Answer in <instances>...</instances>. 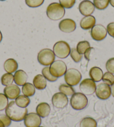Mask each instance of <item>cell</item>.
<instances>
[{
	"mask_svg": "<svg viewBox=\"0 0 114 127\" xmlns=\"http://www.w3.org/2000/svg\"><path fill=\"white\" fill-rule=\"evenodd\" d=\"M28 109L23 108L18 106L15 101L9 103L5 109L6 115L14 122H21L23 121L28 114Z\"/></svg>",
	"mask_w": 114,
	"mask_h": 127,
	"instance_id": "cell-1",
	"label": "cell"
},
{
	"mask_svg": "<svg viewBox=\"0 0 114 127\" xmlns=\"http://www.w3.org/2000/svg\"><path fill=\"white\" fill-rule=\"evenodd\" d=\"M65 8L59 3L53 2L47 7L46 13L48 17L53 21H58L64 16Z\"/></svg>",
	"mask_w": 114,
	"mask_h": 127,
	"instance_id": "cell-2",
	"label": "cell"
},
{
	"mask_svg": "<svg viewBox=\"0 0 114 127\" xmlns=\"http://www.w3.org/2000/svg\"><path fill=\"white\" fill-rule=\"evenodd\" d=\"M70 104L73 109L77 110H83L88 105V99L82 93H75L72 95Z\"/></svg>",
	"mask_w": 114,
	"mask_h": 127,
	"instance_id": "cell-3",
	"label": "cell"
},
{
	"mask_svg": "<svg viewBox=\"0 0 114 127\" xmlns=\"http://www.w3.org/2000/svg\"><path fill=\"white\" fill-rule=\"evenodd\" d=\"M37 58L40 65L48 66L55 61L56 55L51 49H44L39 52Z\"/></svg>",
	"mask_w": 114,
	"mask_h": 127,
	"instance_id": "cell-4",
	"label": "cell"
},
{
	"mask_svg": "<svg viewBox=\"0 0 114 127\" xmlns=\"http://www.w3.org/2000/svg\"><path fill=\"white\" fill-rule=\"evenodd\" d=\"M70 47L69 45L64 41L57 42L53 46V51L56 56L60 59H65L70 55Z\"/></svg>",
	"mask_w": 114,
	"mask_h": 127,
	"instance_id": "cell-5",
	"label": "cell"
},
{
	"mask_svg": "<svg viewBox=\"0 0 114 127\" xmlns=\"http://www.w3.org/2000/svg\"><path fill=\"white\" fill-rule=\"evenodd\" d=\"M82 79V75L77 69L71 68L67 70L64 74V80L67 84L71 87L78 84Z\"/></svg>",
	"mask_w": 114,
	"mask_h": 127,
	"instance_id": "cell-6",
	"label": "cell"
},
{
	"mask_svg": "<svg viewBox=\"0 0 114 127\" xmlns=\"http://www.w3.org/2000/svg\"><path fill=\"white\" fill-rule=\"evenodd\" d=\"M67 70V65L64 62L61 60L54 61L49 67V71L51 74L57 78L64 75Z\"/></svg>",
	"mask_w": 114,
	"mask_h": 127,
	"instance_id": "cell-7",
	"label": "cell"
},
{
	"mask_svg": "<svg viewBox=\"0 0 114 127\" xmlns=\"http://www.w3.org/2000/svg\"><path fill=\"white\" fill-rule=\"evenodd\" d=\"M108 32L107 29L104 26L101 24H97L91 29V36L93 40L97 41H100L106 37Z\"/></svg>",
	"mask_w": 114,
	"mask_h": 127,
	"instance_id": "cell-8",
	"label": "cell"
},
{
	"mask_svg": "<svg viewBox=\"0 0 114 127\" xmlns=\"http://www.w3.org/2000/svg\"><path fill=\"white\" fill-rule=\"evenodd\" d=\"M96 84L91 79L87 78L81 81L79 84V90L85 95H91L95 93Z\"/></svg>",
	"mask_w": 114,
	"mask_h": 127,
	"instance_id": "cell-9",
	"label": "cell"
},
{
	"mask_svg": "<svg viewBox=\"0 0 114 127\" xmlns=\"http://www.w3.org/2000/svg\"><path fill=\"white\" fill-rule=\"evenodd\" d=\"M95 93L97 97L102 100L108 99L111 95V88L109 85L104 83H100L96 86Z\"/></svg>",
	"mask_w": 114,
	"mask_h": 127,
	"instance_id": "cell-10",
	"label": "cell"
},
{
	"mask_svg": "<svg viewBox=\"0 0 114 127\" xmlns=\"http://www.w3.org/2000/svg\"><path fill=\"white\" fill-rule=\"evenodd\" d=\"M26 127H39L42 123L41 117L37 113H30L28 114L24 119Z\"/></svg>",
	"mask_w": 114,
	"mask_h": 127,
	"instance_id": "cell-11",
	"label": "cell"
},
{
	"mask_svg": "<svg viewBox=\"0 0 114 127\" xmlns=\"http://www.w3.org/2000/svg\"><path fill=\"white\" fill-rule=\"evenodd\" d=\"M52 102L55 108L62 109L67 105L68 99L67 96L59 92L53 95L52 99Z\"/></svg>",
	"mask_w": 114,
	"mask_h": 127,
	"instance_id": "cell-12",
	"label": "cell"
},
{
	"mask_svg": "<svg viewBox=\"0 0 114 127\" xmlns=\"http://www.w3.org/2000/svg\"><path fill=\"white\" fill-rule=\"evenodd\" d=\"M78 9L82 15L84 16H87L94 12L95 7L93 2L90 0H83L79 3Z\"/></svg>",
	"mask_w": 114,
	"mask_h": 127,
	"instance_id": "cell-13",
	"label": "cell"
},
{
	"mask_svg": "<svg viewBox=\"0 0 114 127\" xmlns=\"http://www.w3.org/2000/svg\"><path fill=\"white\" fill-rule=\"evenodd\" d=\"M59 29L64 33H71L76 29V23L74 20L70 19L62 20L59 24Z\"/></svg>",
	"mask_w": 114,
	"mask_h": 127,
	"instance_id": "cell-14",
	"label": "cell"
},
{
	"mask_svg": "<svg viewBox=\"0 0 114 127\" xmlns=\"http://www.w3.org/2000/svg\"><path fill=\"white\" fill-rule=\"evenodd\" d=\"M20 89L18 85L11 84L7 86L3 90L4 94L6 95L8 99L11 100L16 99V97L20 95Z\"/></svg>",
	"mask_w": 114,
	"mask_h": 127,
	"instance_id": "cell-15",
	"label": "cell"
},
{
	"mask_svg": "<svg viewBox=\"0 0 114 127\" xmlns=\"http://www.w3.org/2000/svg\"><path fill=\"white\" fill-rule=\"evenodd\" d=\"M96 22V20L93 16H87L82 19L80 21V26L83 30H88L92 29L95 25Z\"/></svg>",
	"mask_w": 114,
	"mask_h": 127,
	"instance_id": "cell-16",
	"label": "cell"
},
{
	"mask_svg": "<svg viewBox=\"0 0 114 127\" xmlns=\"http://www.w3.org/2000/svg\"><path fill=\"white\" fill-rule=\"evenodd\" d=\"M13 78L16 84L18 86H23L26 83L28 79V76L24 70H19L15 72Z\"/></svg>",
	"mask_w": 114,
	"mask_h": 127,
	"instance_id": "cell-17",
	"label": "cell"
},
{
	"mask_svg": "<svg viewBox=\"0 0 114 127\" xmlns=\"http://www.w3.org/2000/svg\"><path fill=\"white\" fill-rule=\"evenodd\" d=\"M3 68L6 72L12 74L17 70L18 63L13 59H8L4 62Z\"/></svg>",
	"mask_w": 114,
	"mask_h": 127,
	"instance_id": "cell-18",
	"label": "cell"
},
{
	"mask_svg": "<svg viewBox=\"0 0 114 127\" xmlns=\"http://www.w3.org/2000/svg\"><path fill=\"white\" fill-rule=\"evenodd\" d=\"M36 112L41 118H45L50 114L51 106L47 103H41L36 107Z\"/></svg>",
	"mask_w": 114,
	"mask_h": 127,
	"instance_id": "cell-19",
	"label": "cell"
},
{
	"mask_svg": "<svg viewBox=\"0 0 114 127\" xmlns=\"http://www.w3.org/2000/svg\"><path fill=\"white\" fill-rule=\"evenodd\" d=\"M89 75L90 78L95 82H99L102 80L104 73L101 69L99 67L95 66L90 70Z\"/></svg>",
	"mask_w": 114,
	"mask_h": 127,
	"instance_id": "cell-20",
	"label": "cell"
},
{
	"mask_svg": "<svg viewBox=\"0 0 114 127\" xmlns=\"http://www.w3.org/2000/svg\"><path fill=\"white\" fill-rule=\"evenodd\" d=\"M33 85L36 89L38 90H44L47 87V79L43 75H36L33 79Z\"/></svg>",
	"mask_w": 114,
	"mask_h": 127,
	"instance_id": "cell-21",
	"label": "cell"
},
{
	"mask_svg": "<svg viewBox=\"0 0 114 127\" xmlns=\"http://www.w3.org/2000/svg\"><path fill=\"white\" fill-rule=\"evenodd\" d=\"M22 93L26 96H33L35 93V88L32 84L26 83L22 86Z\"/></svg>",
	"mask_w": 114,
	"mask_h": 127,
	"instance_id": "cell-22",
	"label": "cell"
},
{
	"mask_svg": "<svg viewBox=\"0 0 114 127\" xmlns=\"http://www.w3.org/2000/svg\"><path fill=\"white\" fill-rule=\"evenodd\" d=\"M15 103L20 107L25 108L30 103V100L28 96H26L24 95H19L15 99Z\"/></svg>",
	"mask_w": 114,
	"mask_h": 127,
	"instance_id": "cell-23",
	"label": "cell"
},
{
	"mask_svg": "<svg viewBox=\"0 0 114 127\" xmlns=\"http://www.w3.org/2000/svg\"><path fill=\"white\" fill-rule=\"evenodd\" d=\"M59 90L66 96H72L75 93L74 90L72 87L68 84H63L59 86Z\"/></svg>",
	"mask_w": 114,
	"mask_h": 127,
	"instance_id": "cell-24",
	"label": "cell"
},
{
	"mask_svg": "<svg viewBox=\"0 0 114 127\" xmlns=\"http://www.w3.org/2000/svg\"><path fill=\"white\" fill-rule=\"evenodd\" d=\"M80 127H97V124L95 120L91 117H86L80 122Z\"/></svg>",
	"mask_w": 114,
	"mask_h": 127,
	"instance_id": "cell-25",
	"label": "cell"
},
{
	"mask_svg": "<svg viewBox=\"0 0 114 127\" xmlns=\"http://www.w3.org/2000/svg\"><path fill=\"white\" fill-rule=\"evenodd\" d=\"M13 81H14V78L12 74L7 72L1 76V83L2 85L5 86V87L12 84Z\"/></svg>",
	"mask_w": 114,
	"mask_h": 127,
	"instance_id": "cell-26",
	"label": "cell"
},
{
	"mask_svg": "<svg viewBox=\"0 0 114 127\" xmlns=\"http://www.w3.org/2000/svg\"><path fill=\"white\" fill-rule=\"evenodd\" d=\"M90 42L87 41H80L78 43L76 49L79 54L83 55L87 50L90 48Z\"/></svg>",
	"mask_w": 114,
	"mask_h": 127,
	"instance_id": "cell-27",
	"label": "cell"
},
{
	"mask_svg": "<svg viewBox=\"0 0 114 127\" xmlns=\"http://www.w3.org/2000/svg\"><path fill=\"white\" fill-rule=\"evenodd\" d=\"M110 0H93L95 8L99 10H104L109 6Z\"/></svg>",
	"mask_w": 114,
	"mask_h": 127,
	"instance_id": "cell-28",
	"label": "cell"
},
{
	"mask_svg": "<svg viewBox=\"0 0 114 127\" xmlns=\"http://www.w3.org/2000/svg\"><path fill=\"white\" fill-rule=\"evenodd\" d=\"M42 75L44 76V78L47 79V80L50 81V82H54L57 80L58 78L53 76L51 74L49 71V67L46 66L42 69Z\"/></svg>",
	"mask_w": 114,
	"mask_h": 127,
	"instance_id": "cell-29",
	"label": "cell"
},
{
	"mask_svg": "<svg viewBox=\"0 0 114 127\" xmlns=\"http://www.w3.org/2000/svg\"><path fill=\"white\" fill-rule=\"evenodd\" d=\"M102 81L104 83L106 84L109 85H112L114 84V74L109 72H106L104 74L102 79Z\"/></svg>",
	"mask_w": 114,
	"mask_h": 127,
	"instance_id": "cell-30",
	"label": "cell"
},
{
	"mask_svg": "<svg viewBox=\"0 0 114 127\" xmlns=\"http://www.w3.org/2000/svg\"><path fill=\"white\" fill-rule=\"evenodd\" d=\"M70 57L72 58L73 60L75 63L80 62L83 57L82 55L79 54L78 52L77 51L76 48H72L71 49L70 53Z\"/></svg>",
	"mask_w": 114,
	"mask_h": 127,
	"instance_id": "cell-31",
	"label": "cell"
},
{
	"mask_svg": "<svg viewBox=\"0 0 114 127\" xmlns=\"http://www.w3.org/2000/svg\"><path fill=\"white\" fill-rule=\"evenodd\" d=\"M44 0H25L26 4L29 7L36 8L42 6Z\"/></svg>",
	"mask_w": 114,
	"mask_h": 127,
	"instance_id": "cell-32",
	"label": "cell"
},
{
	"mask_svg": "<svg viewBox=\"0 0 114 127\" xmlns=\"http://www.w3.org/2000/svg\"><path fill=\"white\" fill-rule=\"evenodd\" d=\"M8 104V100L5 95L0 93V111L6 109Z\"/></svg>",
	"mask_w": 114,
	"mask_h": 127,
	"instance_id": "cell-33",
	"label": "cell"
},
{
	"mask_svg": "<svg viewBox=\"0 0 114 127\" xmlns=\"http://www.w3.org/2000/svg\"><path fill=\"white\" fill-rule=\"evenodd\" d=\"M59 3L64 8H72L76 3V0H59Z\"/></svg>",
	"mask_w": 114,
	"mask_h": 127,
	"instance_id": "cell-34",
	"label": "cell"
},
{
	"mask_svg": "<svg viewBox=\"0 0 114 127\" xmlns=\"http://www.w3.org/2000/svg\"><path fill=\"white\" fill-rule=\"evenodd\" d=\"M107 71L114 74V58L109 59L106 63Z\"/></svg>",
	"mask_w": 114,
	"mask_h": 127,
	"instance_id": "cell-35",
	"label": "cell"
},
{
	"mask_svg": "<svg viewBox=\"0 0 114 127\" xmlns=\"http://www.w3.org/2000/svg\"><path fill=\"white\" fill-rule=\"evenodd\" d=\"M0 119L3 122L5 127H8L11 125V120L6 114L0 115Z\"/></svg>",
	"mask_w": 114,
	"mask_h": 127,
	"instance_id": "cell-36",
	"label": "cell"
},
{
	"mask_svg": "<svg viewBox=\"0 0 114 127\" xmlns=\"http://www.w3.org/2000/svg\"><path fill=\"white\" fill-rule=\"evenodd\" d=\"M106 29L109 35L114 38V22L109 23L107 26Z\"/></svg>",
	"mask_w": 114,
	"mask_h": 127,
	"instance_id": "cell-37",
	"label": "cell"
},
{
	"mask_svg": "<svg viewBox=\"0 0 114 127\" xmlns=\"http://www.w3.org/2000/svg\"><path fill=\"white\" fill-rule=\"evenodd\" d=\"M93 50H94V48L90 47V48L87 50L85 53V54H84V56H85V58L87 60H88V61L90 60L91 52H92V51Z\"/></svg>",
	"mask_w": 114,
	"mask_h": 127,
	"instance_id": "cell-38",
	"label": "cell"
},
{
	"mask_svg": "<svg viewBox=\"0 0 114 127\" xmlns=\"http://www.w3.org/2000/svg\"><path fill=\"white\" fill-rule=\"evenodd\" d=\"M111 95H113V96L114 97V84L112 85H111Z\"/></svg>",
	"mask_w": 114,
	"mask_h": 127,
	"instance_id": "cell-39",
	"label": "cell"
},
{
	"mask_svg": "<svg viewBox=\"0 0 114 127\" xmlns=\"http://www.w3.org/2000/svg\"><path fill=\"white\" fill-rule=\"evenodd\" d=\"M110 3L113 7H114V0H110Z\"/></svg>",
	"mask_w": 114,
	"mask_h": 127,
	"instance_id": "cell-40",
	"label": "cell"
},
{
	"mask_svg": "<svg viewBox=\"0 0 114 127\" xmlns=\"http://www.w3.org/2000/svg\"><path fill=\"white\" fill-rule=\"evenodd\" d=\"M0 127H4L3 123L2 122L1 119H0Z\"/></svg>",
	"mask_w": 114,
	"mask_h": 127,
	"instance_id": "cell-41",
	"label": "cell"
},
{
	"mask_svg": "<svg viewBox=\"0 0 114 127\" xmlns=\"http://www.w3.org/2000/svg\"><path fill=\"white\" fill-rule=\"evenodd\" d=\"M2 38H3V36H2V34L1 31H0V42H1L2 41Z\"/></svg>",
	"mask_w": 114,
	"mask_h": 127,
	"instance_id": "cell-42",
	"label": "cell"
},
{
	"mask_svg": "<svg viewBox=\"0 0 114 127\" xmlns=\"http://www.w3.org/2000/svg\"><path fill=\"white\" fill-rule=\"evenodd\" d=\"M1 1H6V0H0Z\"/></svg>",
	"mask_w": 114,
	"mask_h": 127,
	"instance_id": "cell-43",
	"label": "cell"
},
{
	"mask_svg": "<svg viewBox=\"0 0 114 127\" xmlns=\"http://www.w3.org/2000/svg\"></svg>",
	"mask_w": 114,
	"mask_h": 127,
	"instance_id": "cell-44",
	"label": "cell"
}]
</instances>
